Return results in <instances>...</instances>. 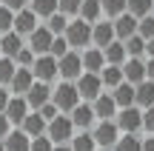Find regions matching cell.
<instances>
[{"label":"cell","instance_id":"obj_1","mask_svg":"<svg viewBox=\"0 0 154 151\" xmlns=\"http://www.w3.org/2000/svg\"><path fill=\"white\" fill-rule=\"evenodd\" d=\"M51 103L57 106V111H69V114H72L74 108H77V103H80L77 86H74V83H69V80L57 83L54 89H51Z\"/></svg>","mask_w":154,"mask_h":151},{"label":"cell","instance_id":"obj_2","mask_svg":"<svg viewBox=\"0 0 154 151\" xmlns=\"http://www.w3.org/2000/svg\"><path fill=\"white\" fill-rule=\"evenodd\" d=\"M46 137H49L54 146H69L74 137V123L69 114H57L54 120L49 123V128H46Z\"/></svg>","mask_w":154,"mask_h":151},{"label":"cell","instance_id":"obj_3","mask_svg":"<svg viewBox=\"0 0 154 151\" xmlns=\"http://www.w3.org/2000/svg\"><path fill=\"white\" fill-rule=\"evenodd\" d=\"M66 43H69V49H88L91 46V23H86V20H69V29H66Z\"/></svg>","mask_w":154,"mask_h":151},{"label":"cell","instance_id":"obj_4","mask_svg":"<svg viewBox=\"0 0 154 151\" xmlns=\"http://www.w3.org/2000/svg\"><path fill=\"white\" fill-rule=\"evenodd\" d=\"M91 137L97 148H114V143L120 140V128L114 120H97V125L91 128Z\"/></svg>","mask_w":154,"mask_h":151},{"label":"cell","instance_id":"obj_5","mask_svg":"<svg viewBox=\"0 0 154 151\" xmlns=\"http://www.w3.org/2000/svg\"><path fill=\"white\" fill-rule=\"evenodd\" d=\"M77 94H80L83 103H94L100 94H103V83H100V74H88L83 71L80 77H77Z\"/></svg>","mask_w":154,"mask_h":151},{"label":"cell","instance_id":"obj_6","mask_svg":"<svg viewBox=\"0 0 154 151\" xmlns=\"http://www.w3.org/2000/svg\"><path fill=\"white\" fill-rule=\"evenodd\" d=\"M117 128H120V134H137L140 128H143V111H140L137 106L131 108H120L114 117Z\"/></svg>","mask_w":154,"mask_h":151},{"label":"cell","instance_id":"obj_7","mask_svg":"<svg viewBox=\"0 0 154 151\" xmlns=\"http://www.w3.org/2000/svg\"><path fill=\"white\" fill-rule=\"evenodd\" d=\"M57 71H60L63 80H69V83H77V77L83 74V57L80 51H69V54H63L60 60H57Z\"/></svg>","mask_w":154,"mask_h":151},{"label":"cell","instance_id":"obj_8","mask_svg":"<svg viewBox=\"0 0 154 151\" xmlns=\"http://www.w3.org/2000/svg\"><path fill=\"white\" fill-rule=\"evenodd\" d=\"M32 74H34V80H40V83H51L54 77H60V71H57V60L51 54H40V57H34V63H32Z\"/></svg>","mask_w":154,"mask_h":151},{"label":"cell","instance_id":"obj_9","mask_svg":"<svg viewBox=\"0 0 154 151\" xmlns=\"http://www.w3.org/2000/svg\"><path fill=\"white\" fill-rule=\"evenodd\" d=\"M23 97H26V103H29L32 111H40L46 103H51V83H40V80H34L32 89H29Z\"/></svg>","mask_w":154,"mask_h":151},{"label":"cell","instance_id":"obj_10","mask_svg":"<svg viewBox=\"0 0 154 151\" xmlns=\"http://www.w3.org/2000/svg\"><path fill=\"white\" fill-rule=\"evenodd\" d=\"M51 43H54V34L49 32L46 26H37L32 34H29V49L34 51V57H40V54H49L51 51Z\"/></svg>","mask_w":154,"mask_h":151},{"label":"cell","instance_id":"obj_11","mask_svg":"<svg viewBox=\"0 0 154 151\" xmlns=\"http://www.w3.org/2000/svg\"><path fill=\"white\" fill-rule=\"evenodd\" d=\"M69 117H72V123H74V131H91L94 123H97L91 103H77V108L69 114Z\"/></svg>","mask_w":154,"mask_h":151},{"label":"cell","instance_id":"obj_12","mask_svg":"<svg viewBox=\"0 0 154 151\" xmlns=\"http://www.w3.org/2000/svg\"><path fill=\"white\" fill-rule=\"evenodd\" d=\"M114 23L111 20H97L91 26V46L94 49H106L109 43H114Z\"/></svg>","mask_w":154,"mask_h":151},{"label":"cell","instance_id":"obj_13","mask_svg":"<svg viewBox=\"0 0 154 151\" xmlns=\"http://www.w3.org/2000/svg\"><path fill=\"white\" fill-rule=\"evenodd\" d=\"M123 80L131 83V86L143 83L146 80V57H128L123 63Z\"/></svg>","mask_w":154,"mask_h":151},{"label":"cell","instance_id":"obj_14","mask_svg":"<svg viewBox=\"0 0 154 151\" xmlns=\"http://www.w3.org/2000/svg\"><path fill=\"white\" fill-rule=\"evenodd\" d=\"M46 128H49V123L43 120V114H40V111H29L26 120L20 123V131L29 137V140H34V137H43Z\"/></svg>","mask_w":154,"mask_h":151},{"label":"cell","instance_id":"obj_15","mask_svg":"<svg viewBox=\"0 0 154 151\" xmlns=\"http://www.w3.org/2000/svg\"><path fill=\"white\" fill-rule=\"evenodd\" d=\"M111 23H114V37L120 40V43H126L128 37H134V34H137V23H140V20H137L134 14H128V11H126V14L114 17Z\"/></svg>","mask_w":154,"mask_h":151},{"label":"cell","instance_id":"obj_16","mask_svg":"<svg viewBox=\"0 0 154 151\" xmlns=\"http://www.w3.org/2000/svg\"><path fill=\"white\" fill-rule=\"evenodd\" d=\"M32 83H34V74H32V68H26V66H17L14 77H11V83H9V91H11L14 97H23L29 89H32Z\"/></svg>","mask_w":154,"mask_h":151},{"label":"cell","instance_id":"obj_17","mask_svg":"<svg viewBox=\"0 0 154 151\" xmlns=\"http://www.w3.org/2000/svg\"><path fill=\"white\" fill-rule=\"evenodd\" d=\"M40 23H37V14H34L32 9H20V11H14V32L20 34V37H29V34L37 29Z\"/></svg>","mask_w":154,"mask_h":151},{"label":"cell","instance_id":"obj_18","mask_svg":"<svg viewBox=\"0 0 154 151\" xmlns=\"http://www.w3.org/2000/svg\"><path fill=\"white\" fill-rule=\"evenodd\" d=\"M20 49H26V40H23L17 32L0 34V57H11V60H14V57L20 54Z\"/></svg>","mask_w":154,"mask_h":151},{"label":"cell","instance_id":"obj_19","mask_svg":"<svg viewBox=\"0 0 154 151\" xmlns=\"http://www.w3.org/2000/svg\"><path fill=\"white\" fill-rule=\"evenodd\" d=\"M32 111V108H29V103H26V97H14L11 94L9 97V106H6V120H9V123H14V125H20L23 120H26V114Z\"/></svg>","mask_w":154,"mask_h":151},{"label":"cell","instance_id":"obj_20","mask_svg":"<svg viewBox=\"0 0 154 151\" xmlns=\"http://www.w3.org/2000/svg\"><path fill=\"white\" fill-rule=\"evenodd\" d=\"M83 71L88 74H100L106 68V57H103V49H94V46H88L86 51H83Z\"/></svg>","mask_w":154,"mask_h":151},{"label":"cell","instance_id":"obj_21","mask_svg":"<svg viewBox=\"0 0 154 151\" xmlns=\"http://www.w3.org/2000/svg\"><path fill=\"white\" fill-rule=\"evenodd\" d=\"M134 106H137L140 111H146V108L154 106V83L151 80H143V83L134 86Z\"/></svg>","mask_w":154,"mask_h":151},{"label":"cell","instance_id":"obj_22","mask_svg":"<svg viewBox=\"0 0 154 151\" xmlns=\"http://www.w3.org/2000/svg\"><path fill=\"white\" fill-rule=\"evenodd\" d=\"M91 108H94V117L97 120H114L117 117V106H114V100H111V94H106V91L91 103Z\"/></svg>","mask_w":154,"mask_h":151},{"label":"cell","instance_id":"obj_23","mask_svg":"<svg viewBox=\"0 0 154 151\" xmlns=\"http://www.w3.org/2000/svg\"><path fill=\"white\" fill-rule=\"evenodd\" d=\"M109 94H111V100H114L117 111H120V108H131V106H134V86L126 83V80H123L114 91H109Z\"/></svg>","mask_w":154,"mask_h":151},{"label":"cell","instance_id":"obj_24","mask_svg":"<svg viewBox=\"0 0 154 151\" xmlns=\"http://www.w3.org/2000/svg\"><path fill=\"white\" fill-rule=\"evenodd\" d=\"M103 57H106V66H123V63L128 60L126 46H123L120 40H114V43L106 46V49H103Z\"/></svg>","mask_w":154,"mask_h":151},{"label":"cell","instance_id":"obj_25","mask_svg":"<svg viewBox=\"0 0 154 151\" xmlns=\"http://www.w3.org/2000/svg\"><path fill=\"white\" fill-rule=\"evenodd\" d=\"M100 83H103V89L114 91L117 86L123 83V66H106L103 71H100Z\"/></svg>","mask_w":154,"mask_h":151},{"label":"cell","instance_id":"obj_26","mask_svg":"<svg viewBox=\"0 0 154 151\" xmlns=\"http://www.w3.org/2000/svg\"><path fill=\"white\" fill-rule=\"evenodd\" d=\"M3 148L6 151H29V148H32V140L17 128V131H9V137L3 140Z\"/></svg>","mask_w":154,"mask_h":151},{"label":"cell","instance_id":"obj_27","mask_svg":"<svg viewBox=\"0 0 154 151\" xmlns=\"http://www.w3.org/2000/svg\"><path fill=\"white\" fill-rule=\"evenodd\" d=\"M100 14H103L100 0H83V3H80V11H77V17H80V20H86V23H91V26L100 20Z\"/></svg>","mask_w":154,"mask_h":151},{"label":"cell","instance_id":"obj_28","mask_svg":"<svg viewBox=\"0 0 154 151\" xmlns=\"http://www.w3.org/2000/svg\"><path fill=\"white\" fill-rule=\"evenodd\" d=\"M69 148L72 151H97V143H94L91 131H77L72 137V143H69Z\"/></svg>","mask_w":154,"mask_h":151},{"label":"cell","instance_id":"obj_29","mask_svg":"<svg viewBox=\"0 0 154 151\" xmlns=\"http://www.w3.org/2000/svg\"><path fill=\"white\" fill-rule=\"evenodd\" d=\"M111 151H143V140L137 134H120V140L114 143Z\"/></svg>","mask_w":154,"mask_h":151},{"label":"cell","instance_id":"obj_30","mask_svg":"<svg viewBox=\"0 0 154 151\" xmlns=\"http://www.w3.org/2000/svg\"><path fill=\"white\" fill-rule=\"evenodd\" d=\"M151 9H154V0H126V11L134 14L137 20L146 17V14H151Z\"/></svg>","mask_w":154,"mask_h":151},{"label":"cell","instance_id":"obj_31","mask_svg":"<svg viewBox=\"0 0 154 151\" xmlns=\"http://www.w3.org/2000/svg\"><path fill=\"white\" fill-rule=\"evenodd\" d=\"M46 29H49L54 37H60V34H66V29H69V17L60 14V11H54V14L46 20Z\"/></svg>","mask_w":154,"mask_h":151},{"label":"cell","instance_id":"obj_32","mask_svg":"<svg viewBox=\"0 0 154 151\" xmlns=\"http://www.w3.org/2000/svg\"><path fill=\"white\" fill-rule=\"evenodd\" d=\"M100 9H103V14L106 17H120V14H126V0H100Z\"/></svg>","mask_w":154,"mask_h":151},{"label":"cell","instance_id":"obj_33","mask_svg":"<svg viewBox=\"0 0 154 151\" xmlns=\"http://www.w3.org/2000/svg\"><path fill=\"white\" fill-rule=\"evenodd\" d=\"M32 11L37 17H46V20H49L57 11V0H32Z\"/></svg>","mask_w":154,"mask_h":151},{"label":"cell","instance_id":"obj_34","mask_svg":"<svg viewBox=\"0 0 154 151\" xmlns=\"http://www.w3.org/2000/svg\"><path fill=\"white\" fill-rule=\"evenodd\" d=\"M123 46H126V54H128V57H146V40L140 37V34L128 37Z\"/></svg>","mask_w":154,"mask_h":151},{"label":"cell","instance_id":"obj_35","mask_svg":"<svg viewBox=\"0 0 154 151\" xmlns=\"http://www.w3.org/2000/svg\"><path fill=\"white\" fill-rule=\"evenodd\" d=\"M14 71H17V63L11 57H0V86H9Z\"/></svg>","mask_w":154,"mask_h":151},{"label":"cell","instance_id":"obj_36","mask_svg":"<svg viewBox=\"0 0 154 151\" xmlns=\"http://www.w3.org/2000/svg\"><path fill=\"white\" fill-rule=\"evenodd\" d=\"M137 34H140L143 40H154V14L140 17V23H137Z\"/></svg>","mask_w":154,"mask_h":151},{"label":"cell","instance_id":"obj_37","mask_svg":"<svg viewBox=\"0 0 154 151\" xmlns=\"http://www.w3.org/2000/svg\"><path fill=\"white\" fill-rule=\"evenodd\" d=\"M6 32H14V11L0 6V34H6Z\"/></svg>","mask_w":154,"mask_h":151},{"label":"cell","instance_id":"obj_38","mask_svg":"<svg viewBox=\"0 0 154 151\" xmlns=\"http://www.w3.org/2000/svg\"><path fill=\"white\" fill-rule=\"evenodd\" d=\"M80 3H83V0H57V11H60V14H66V17H77Z\"/></svg>","mask_w":154,"mask_h":151},{"label":"cell","instance_id":"obj_39","mask_svg":"<svg viewBox=\"0 0 154 151\" xmlns=\"http://www.w3.org/2000/svg\"><path fill=\"white\" fill-rule=\"evenodd\" d=\"M69 51H72V49H69L66 37L60 34V37H54V43H51V51H49V54L54 57V60H60V57H63V54H69Z\"/></svg>","mask_w":154,"mask_h":151},{"label":"cell","instance_id":"obj_40","mask_svg":"<svg viewBox=\"0 0 154 151\" xmlns=\"http://www.w3.org/2000/svg\"><path fill=\"white\" fill-rule=\"evenodd\" d=\"M29 151H54V143H51L49 140V137H34V140H32V148H29Z\"/></svg>","mask_w":154,"mask_h":151},{"label":"cell","instance_id":"obj_41","mask_svg":"<svg viewBox=\"0 0 154 151\" xmlns=\"http://www.w3.org/2000/svg\"><path fill=\"white\" fill-rule=\"evenodd\" d=\"M14 63H17V66H26V68H32V63H34V51L29 49V46H26V49H20V54L14 57Z\"/></svg>","mask_w":154,"mask_h":151},{"label":"cell","instance_id":"obj_42","mask_svg":"<svg viewBox=\"0 0 154 151\" xmlns=\"http://www.w3.org/2000/svg\"><path fill=\"white\" fill-rule=\"evenodd\" d=\"M143 128H146V134H154V106L143 111Z\"/></svg>","mask_w":154,"mask_h":151},{"label":"cell","instance_id":"obj_43","mask_svg":"<svg viewBox=\"0 0 154 151\" xmlns=\"http://www.w3.org/2000/svg\"><path fill=\"white\" fill-rule=\"evenodd\" d=\"M40 114H43V120H46V123H51V120H54L60 111H57V106H54V103H46V106L40 108Z\"/></svg>","mask_w":154,"mask_h":151},{"label":"cell","instance_id":"obj_44","mask_svg":"<svg viewBox=\"0 0 154 151\" xmlns=\"http://www.w3.org/2000/svg\"><path fill=\"white\" fill-rule=\"evenodd\" d=\"M29 3H32V0H3V6H6V9H11V11H20V9H26Z\"/></svg>","mask_w":154,"mask_h":151},{"label":"cell","instance_id":"obj_45","mask_svg":"<svg viewBox=\"0 0 154 151\" xmlns=\"http://www.w3.org/2000/svg\"><path fill=\"white\" fill-rule=\"evenodd\" d=\"M9 131H11V123L6 120V114H0V143L9 137Z\"/></svg>","mask_w":154,"mask_h":151},{"label":"cell","instance_id":"obj_46","mask_svg":"<svg viewBox=\"0 0 154 151\" xmlns=\"http://www.w3.org/2000/svg\"><path fill=\"white\" fill-rule=\"evenodd\" d=\"M6 106H9V89H6V86H0V114L6 111Z\"/></svg>","mask_w":154,"mask_h":151},{"label":"cell","instance_id":"obj_47","mask_svg":"<svg viewBox=\"0 0 154 151\" xmlns=\"http://www.w3.org/2000/svg\"><path fill=\"white\" fill-rule=\"evenodd\" d=\"M146 80H151V83H154V57L146 60Z\"/></svg>","mask_w":154,"mask_h":151},{"label":"cell","instance_id":"obj_48","mask_svg":"<svg viewBox=\"0 0 154 151\" xmlns=\"http://www.w3.org/2000/svg\"><path fill=\"white\" fill-rule=\"evenodd\" d=\"M143 151H154V134H149L143 140Z\"/></svg>","mask_w":154,"mask_h":151},{"label":"cell","instance_id":"obj_49","mask_svg":"<svg viewBox=\"0 0 154 151\" xmlns=\"http://www.w3.org/2000/svg\"><path fill=\"white\" fill-rule=\"evenodd\" d=\"M154 57V40H146V60Z\"/></svg>","mask_w":154,"mask_h":151},{"label":"cell","instance_id":"obj_50","mask_svg":"<svg viewBox=\"0 0 154 151\" xmlns=\"http://www.w3.org/2000/svg\"><path fill=\"white\" fill-rule=\"evenodd\" d=\"M54 151H72L69 146H54Z\"/></svg>","mask_w":154,"mask_h":151},{"label":"cell","instance_id":"obj_51","mask_svg":"<svg viewBox=\"0 0 154 151\" xmlns=\"http://www.w3.org/2000/svg\"><path fill=\"white\" fill-rule=\"evenodd\" d=\"M97 151H111V148H97Z\"/></svg>","mask_w":154,"mask_h":151},{"label":"cell","instance_id":"obj_52","mask_svg":"<svg viewBox=\"0 0 154 151\" xmlns=\"http://www.w3.org/2000/svg\"><path fill=\"white\" fill-rule=\"evenodd\" d=\"M0 151H6V148H3V143H0Z\"/></svg>","mask_w":154,"mask_h":151},{"label":"cell","instance_id":"obj_53","mask_svg":"<svg viewBox=\"0 0 154 151\" xmlns=\"http://www.w3.org/2000/svg\"><path fill=\"white\" fill-rule=\"evenodd\" d=\"M0 6H3V0H0Z\"/></svg>","mask_w":154,"mask_h":151}]
</instances>
